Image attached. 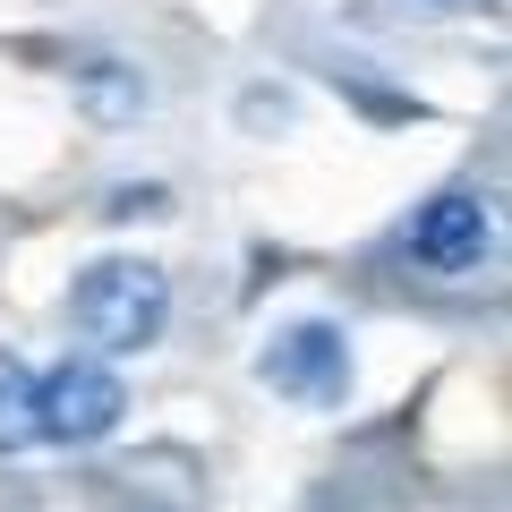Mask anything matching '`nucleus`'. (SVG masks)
Wrapping results in <instances>:
<instances>
[{
  "label": "nucleus",
  "mask_w": 512,
  "mask_h": 512,
  "mask_svg": "<svg viewBox=\"0 0 512 512\" xmlns=\"http://www.w3.org/2000/svg\"><path fill=\"white\" fill-rule=\"evenodd\" d=\"M402 248L419 256L436 282H470L478 265L495 256V214H487V197H478V188H436V197L402 222Z\"/></svg>",
  "instance_id": "nucleus-4"
},
{
  "label": "nucleus",
  "mask_w": 512,
  "mask_h": 512,
  "mask_svg": "<svg viewBox=\"0 0 512 512\" xmlns=\"http://www.w3.org/2000/svg\"><path fill=\"white\" fill-rule=\"evenodd\" d=\"M239 120H248V128H291V94H265V86H256L248 103H239Z\"/></svg>",
  "instance_id": "nucleus-8"
},
{
  "label": "nucleus",
  "mask_w": 512,
  "mask_h": 512,
  "mask_svg": "<svg viewBox=\"0 0 512 512\" xmlns=\"http://www.w3.org/2000/svg\"><path fill=\"white\" fill-rule=\"evenodd\" d=\"M256 384H274L282 402L299 410H342L350 384H359V359H350V333L333 316H299V325H274L265 350H256Z\"/></svg>",
  "instance_id": "nucleus-2"
},
{
  "label": "nucleus",
  "mask_w": 512,
  "mask_h": 512,
  "mask_svg": "<svg viewBox=\"0 0 512 512\" xmlns=\"http://www.w3.org/2000/svg\"><path fill=\"white\" fill-rule=\"evenodd\" d=\"M69 94H77V111H86L94 128H128L137 111L154 103L146 69H137V60H120V52H86V60H69Z\"/></svg>",
  "instance_id": "nucleus-5"
},
{
  "label": "nucleus",
  "mask_w": 512,
  "mask_h": 512,
  "mask_svg": "<svg viewBox=\"0 0 512 512\" xmlns=\"http://www.w3.org/2000/svg\"><path fill=\"white\" fill-rule=\"evenodd\" d=\"M171 214V188L163 180H120L103 188V222H163Z\"/></svg>",
  "instance_id": "nucleus-7"
},
{
  "label": "nucleus",
  "mask_w": 512,
  "mask_h": 512,
  "mask_svg": "<svg viewBox=\"0 0 512 512\" xmlns=\"http://www.w3.org/2000/svg\"><path fill=\"white\" fill-rule=\"evenodd\" d=\"M69 325L94 342V359H137L171 333V274L146 256H103L69 291Z\"/></svg>",
  "instance_id": "nucleus-1"
},
{
  "label": "nucleus",
  "mask_w": 512,
  "mask_h": 512,
  "mask_svg": "<svg viewBox=\"0 0 512 512\" xmlns=\"http://www.w3.org/2000/svg\"><path fill=\"white\" fill-rule=\"evenodd\" d=\"M35 444V367L18 350H0V453Z\"/></svg>",
  "instance_id": "nucleus-6"
},
{
  "label": "nucleus",
  "mask_w": 512,
  "mask_h": 512,
  "mask_svg": "<svg viewBox=\"0 0 512 512\" xmlns=\"http://www.w3.org/2000/svg\"><path fill=\"white\" fill-rule=\"evenodd\" d=\"M120 410H128V384H120V367L111 359H60L52 376H35V436L43 444H103L111 427H120Z\"/></svg>",
  "instance_id": "nucleus-3"
}]
</instances>
